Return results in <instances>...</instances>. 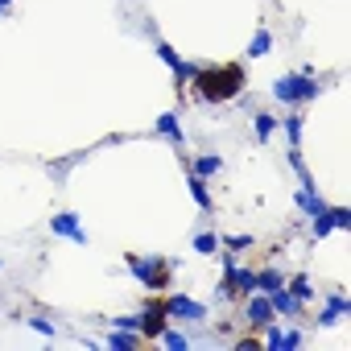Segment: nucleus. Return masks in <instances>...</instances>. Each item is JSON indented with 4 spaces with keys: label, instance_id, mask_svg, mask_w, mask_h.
<instances>
[{
    "label": "nucleus",
    "instance_id": "obj_1",
    "mask_svg": "<svg viewBox=\"0 0 351 351\" xmlns=\"http://www.w3.org/2000/svg\"><path fill=\"white\" fill-rule=\"evenodd\" d=\"M244 87H248V79H244V66H240V62L203 66V71L195 75V83H191L195 99H203V104H232V99L244 95Z\"/></svg>",
    "mask_w": 351,
    "mask_h": 351
},
{
    "label": "nucleus",
    "instance_id": "obj_2",
    "mask_svg": "<svg viewBox=\"0 0 351 351\" xmlns=\"http://www.w3.org/2000/svg\"><path fill=\"white\" fill-rule=\"evenodd\" d=\"M318 95H322V83L314 75H306V71H289V75H281L273 83V99L277 104H314Z\"/></svg>",
    "mask_w": 351,
    "mask_h": 351
},
{
    "label": "nucleus",
    "instance_id": "obj_3",
    "mask_svg": "<svg viewBox=\"0 0 351 351\" xmlns=\"http://www.w3.org/2000/svg\"><path fill=\"white\" fill-rule=\"evenodd\" d=\"M124 265H128V273L136 277V285H145L149 293H161V289L169 285V269H173V261H157V256H136V252H128Z\"/></svg>",
    "mask_w": 351,
    "mask_h": 351
},
{
    "label": "nucleus",
    "instance_id": "obj_4",
    "mask_svg": "<svg viewBox=\"0 0 351 351\" xmlns=\"http://www.w3.org/2000/svg\"><path fill=\"white\" fill-rule=\"evenodd\" d=\"M161 310H165V318H173V322H207V306L195 302L191 293H169V298L161 302Z\"/></svg>",
    "mask_w": 351,
    "mask_h": 351
},
{
    "label": "nucleus",
    "instance_id": "obj_5",
    "mask_svg": "<svg viewBox=\"0 0 351 351\" xmlns=\"http://www.w3.org/2000/svg\"><path fill=\"white\" fill-rule=\"evenodd\" d=\"M240 322H244L248 330H265L269 322H277V314H273V306H269V293H252V298H244V314H240Z\"/></svg>",
    "mask_w": 351,
    "mask_h": 351
},
{
    "label": "nucleus",
    "instance_id": "obj_6",
    "mask_svg": "<svg viewBox=\"0 0 351 351\" xmlns=\"http://www.w3.org/2000/svg\"><path fill=\"white\" fill-rule=\"evenodd\" d=\"M50 232H54V236H62V240L87 244V232H83V223H79V215H75V211H58V215L50 219Z\"/></svg>",
    "mask_w": 351,
    "mask_h": 351
},
{
    "label": "nucleus",
    "instance_id": "obj_7",
    "mask_svg": "<svg viewBox=\"0 0 351 351\" xmlns=\"http://www.w3.org/2000/svg\"><path fill=\"white\" fill-rule=\"evenodd\" d=\"M165 326H169V318H165L161 302H149V306L141 310V339H157Z\"/></svg>",
    "mask_w": 351,
    "mask_h": 351
},
{
    "label": "nucleus",
    "instance_id": "obj_8",
    "mask_svg": "<svg viewBox=\"0 0 351 351\" xmlns=\"http://www.w3.org/2000/svg\"><path fill=\"white\" fill-rule=\"evenodd\" d=\"M347 314H351V298L335 289V293H326V306H322L318 322H322V326H335V322H339V318H347Z\"/></svg>",
    "mask_w": 351,
    "mask_h": 351
},
{
    "label": "nucleus",
    "instance_id": "obj_9",
    "mask_svg": "<svg viewBox=\"0 0 351 351\" xmlns=\"http://www.w3.org/2000/svg\"><path fill=\"white\" fill-rule=\"evenodd\" d=\"M269 306H273V314H277V318H298V314L306 310V306H302V302H298V298L285 289V285L269 293Z\"/></svg>",
    "mask_w": 351,
    "mask_h": 351
},
{
    "label": "nucleus",
    "instance_id": "obj_10",
    "mask_svg": "<svg viewBox=\"0 0 351 351\" xmlns=\"http://www.w3.org/2000/svg\"><path fill=\"white\" fill-rule=\"evenodd\" d=\"M153 132L165 136V141H173V145H186V132H182V124H178V112H161V116L153 120Z\"/></svg>",
    "mask_w": 351,
    "mask_h": 351
},
{
    "label": "nucleus",
    "instance_id": "obj_11",
    "mask_svg": "<svg viewBox=\"0 0 351 351\" xmlns=\"http://www.w3.org/2000/svg\"><path fill=\"white\" fill-rule=\"evenodd\" d=\"M228 277H232V293L236 298H252L256 293V269L236 265V269H228Z\"/></svg>",
    "mask_w": 351,
    "mask_h": 351
},
{
    "label": "nucleus",
    "instance_id": "obj_12",
    "mask_svg": "<svg viewBox=\"0 0 351 351\" xmlns=\"http://www.w3.org/2000/svg\"><path fill=\"white\" fill-rule=\"evenodd\" d=\"M298 207H302L306 215H318V211L326 207V199L318 195V186H314V182H306V186H298Z\"/></svg>",
    "mask_w": 351,
    "mask_h": 351
},
{
    "label": "nucleus",
    "instance_id": "obj_13",
    "mask_svg": "<svg viewBox=\"0 0 351 351\" xmlns=\"http://www.w3.org/2000/svg\"><path fill=\"white\" fill-rule=\"evenodd\" d=\"M186 186H191L195 207H199V211H211V191H207V178H199V173L191 169V173H186Z\"/></svg>",
    "mask_w": 351,
    "mask_h": 351
},
{
    "label": "nucleus",
    "instance_id": "obj_14",
    "mask_svg": "<svg viewBox=\"0 0 351 351\" xmlns=\"http://www.w3.org/2000/svg\"><path fill=\"white\" fill-rule=\"evenodd\" d=\"M285 289H289V293H293V298H298L302 306L318 298V289H314V281H310L306 273H298V277H289V281H285Z\"/></svg>",
    "mask_w": 351,
    "mask_h": 351
},
{
    "label": "nucleus",
    "instance_id": "obj_15",
    "mask_svg": "<svg viewBox=\"0 0 351 351\" xmlns=\"http://www.w3.org/2000/svg\"><path fill=\"white\" fill-rule=\"evenodd\" d=\"M302 124H306L302 112H285V116H277V128H285L289 145H302Z\"/></svg>",
    "mask_w": 351,
    "mask_h": 351
},
{
    "label": "nucleus",
    "instance_id": "obj_16",
    "mask_svg": "<svg viewBox=\"0 0 351 351\" xmlns=\"http://www.w3.org/2000/svg\"><path fill=\"white\" fill-rule=\"evenodd\" d=\"M285 285V273L281 269H256V293H273V289H281Z\"/></svg>",
    "mask_w": 351,
    "mask_h": 351
},
{
    "label": "nucleus",
    "instance_id": "obj_17",
    "mask_svg": "<svg viewBox=\"0 0 351 351\" xmlns=\"http://www.w3.org/2000/svg\"><path fill=\"white\" fill-rule=\"evenodd\" d=\"M191 169L199 173V178H215V173L223 169V157H219V153H203V157L191 161Z\"/></svg>",
    "mask_w": 351,
    "mask_h": 351
},
{
    "label": "nucleus",
    "instance_id": "obj_18",
    "mask_svg": "<svg viewBox=\"0 0 351 351\" xmlns=\"http://www.w3.org/2000/svg\"><path fill=\"white\" fill-rule=\"evenodd\" d=\"M252 132H256V141L265 145V141L277 132V116H273V112H256V116H252Z\"/></svg>",
    "mask_w": 351,
    "mask_h": 351
},
{
    "label": "nucleus",
    "instance_id": "obj_19",
    "mask_svg": "<svg viewBox=\"0 0 351 351\" xmlns=\"http://www.w3.org/2000/svg\"><path fill=\"white\" fill-rule=\"evenodd\" d=\"M269 50H273V34H269V29L261 25V29L252 34V42H248V58H265Z\"/></svg>",
    "mask_w": 351,
    "mask_h": 351
},
{
    "label": "nucleus",
    "instance_id": "obj_20",
    "mask_svg": "<svg viewBox=\"0 0 351 351\" xmlns=\"http://www.w3.org/2000/svg\"><path fill=\"white\" fill-rule=\"evenodd\" d=\"M157 343H161V347H169V351H191V335H182V330H169V326L157 335Z\"/></svg>",
    "mask_w": 351,
    "mask_h": 351
},
{
    "label": "nucleus",
    "instance_id": "obj_21",
    "mask_svg": "<svg viewBox=\"0 0 351 351\" xmlns=\"http://www.w3.org/2000/svg\"><path fill=\"white\" fill-rule=\"evenodd\" d=\"M199 71H203V62H191V58H182L178 66H173V79H178V87L186 91V87L195 83V75H199Z\"/></svg>",
    "mask_w": 351,
    "mask_h": 351
},
{
    "label": "nucleus",
    "instance_id": "obj_22",
    "mask_svg": "<svg viewBox=\"0 0 351 351\" xmlns=\"http://www.w3.org/2000/svg\"><path fill=\"white\" fill-rule=\"evenodd\" d=\"M136 343H141V335H132V330H116L112 326V335H108V347L112 351H132Z\"/></svg>",
    "mask_w": 351,
    "mask_h": 351
},
{
    "label": "nucleus",
    "instance_id": "obj_23",
    "mask_svg": "<svg viewBox=\"0 0 351 351\" xmlns=\"http://www.w3.org/2000/svg\"><path fill=\"white\" fill-rule=\"evenodd\" d=\"M191 248L203 252V256H215V252H219V236H215V232H199V236L191 240Z\"/></svg>",
    "mask_w": 351,
    "mask_h": 351
},
{
    "label": "nucleus",
    "instance_id": "obj_24",
    "mask_svg": "<svg viewBox=\"0 0 351 351\" xmlns=\"http://www.w3.org/2000/svg\"><path fill=\"white\" fill-rule=\"evenodd\" d=\"M157 58H161V62H165L169 71H173V66H178V62H182V54H178V50H173L169 42H161V38H157Z\"/></svg>",
    "mask_w": 351,
    "mask_h": 351
},
{
    "label": "nucleus",
    "instance_id": "obj_25",
    "mask_svg": "<svg viewBox=\"0 0 351 351\" xmlns=\"http://www.w3.org/2000/svg\"><path fill=\"white\" fill-rule=\"evenodd\" d=\"M112 326H116V330H132V335H141V314H120V318H112Z\"/></svg>",
    "mask_w": 351,
    "mask_h": 351
},
{
    "label": "nucleus",
    "instance_id": "obj_26",
    "mask_svg": "<svg viewBox=\"0 0 351 351\" xmlns=\"http://www.w3.org/2000/svg\"><path fill=\"white\" fill-rule=\"evenodd\" d=\"M252 244H256V240H252L248 232H240V236H228V240H223V248H232V252H244V248H252Z\"/></svg>",
    "mask_w": 351,
    "mask_h": 351
},
{
    "label": "nucleus",
    "instance_id": "obj_27",
    "mask_svg": "<svg viewBox=\"0 0 351 351\" xmlns=\"http://www.w3.org/2000/svg\"><path fill=\"white\" fill-rule=\"evenodd\" d=\"M330 219H335V232H347L351 228V211L347 207H330Z\"/></svg>",
    "mask_w": 351,
    "mask_h": 351
},
{
    "label": "nucleus",
    "instance_id": "obj_28",
    "mask_svg": "<svg viewBox=\"0 0 351 351\" xmlns=\"http://www.w3.org/2000/svg\"><path fill=\"white\" fill-rule=\"evenodd\" d=\"M25 322H29V326H34V330H38V335H46V339H54V335H58V330H54V322H50V318H25Z\"/></svg>",
    "mask_w": 351,
    "mask_h": 351
},
{
    "label": "nucleus",
    "instance_id": "obj_29",
    "mask_svg": "<svg viewBox=\"0 0 351 351\" xmlns=\"http://www.w3.org/2000/svg\"><path fill=\"white\" fill-rule=\"evenodd\" d=\"M261 347H273V351H277V347H281V326H273V322H269V326H265V339H261Z\"/></svg>",
    "mask_w": 351,
    "mask_h": 351
},
{
    "label": "nucleus",
    "instance_id": "obj_30",
    "mask_svg": "<svg viewBox=\"0 0 351 351\" xmlns=\"http://www.w3.org/2000/svg\"><path fill=\"white\" fill-rule=\"evenodd\" d=\"M298 347H302V335L298 330H281V347L277 351H298Z\"/></svg>",
    "mask_w": 351,
    "mask_h": 351
},
{
    "label": "nucleus",
    "instance_id": "obj_31",
    "mask_svg": "<svg viewBox=\"0 0 351 351\" xmlns=\"http://www.w3.org/2000/svg\"><path fill=\"white\" fill-rule=\"evenodd\" d=\"M236 351H261V339L256 335H244V339H236Z\"/></svg>",
    "mask_w": 351,
    "mask_h": 351
},
{
    "label": "nucleus",
    "instance_id": "obj_32",
    "mask_svg": "<svg viewBox=\"0 0 351 351\" xmlns=\"http://www.w3.org/2000/svg\"><path fill=\"white\" fill-rule=\"evenodd\" d=\"M9 5H13V0H0V13H9Z\"/></svg>",
    "mask_w": 351,
    "mask_h": 351
}]
</instances>
